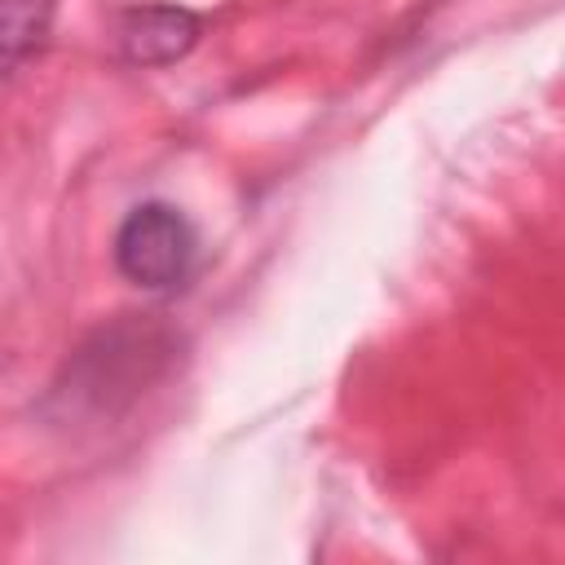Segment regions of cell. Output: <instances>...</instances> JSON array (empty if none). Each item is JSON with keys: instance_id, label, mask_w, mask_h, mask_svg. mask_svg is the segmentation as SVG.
<instances>
[{"instance_id": "1", "label": "cell", "mask_w": 565, "mask_h": 565, "mask_svg": "<svg viewBox=\"0 0 565 565\" xmlns=\"http://www.w3.org/2000/svg\"><path fill=\"white\" fill-rule=\"evenodd\" d=\"M199 260V234L172 203H137L115 230V265L132 287L172 291Z\"/></svg>"}, {"instance_id": "2", "label": "cell", "mask_w": 565, "mask_h": 565, "mask_svg": "<svg viewBox=\"0 0 565 565\" xmlns=\"http://www.w3.org/2000/svg\"><path fill=\"white\" fill-rule=\"evenodd\" d=\"M203 35L199 13L181 4H132L115 22V44L132 66H172Z\"/></svg>"}, {"instance_id": "3", "label": "cell", "mask_w": 565, "mask_h": 565, "mask_svg": "<svg viewBox=\"0 0 565 565\" xmlns=\"http://www.w3.org/2000/svg\"><path fill=\"white\" fill-rule=\"evenodd\" d=\"M57 0H0V79L13 75L49 35Z\"/></svg>"}]
</instances>
